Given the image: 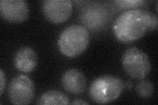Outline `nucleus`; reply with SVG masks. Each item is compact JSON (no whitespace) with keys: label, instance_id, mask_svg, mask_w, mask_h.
Segmentation results:
<instances>
[{"label":"nucleus","instance_id":"nucleus-1","mask_svg":"<svg viewBox=\"0 0 158 105\" xmlns=\"http://www.w3.org/2000/svg\"><path fill=\"white\" fill-rule=\"evenodd\" d=\"M148 30L147 10L131 9L123 12L113 26L115 36L123 43H131L142 38Z\"/></svg>","mask_w":158,"mask_h":105},{"label":"nucleus","instance_id":"nucleus-2","mask_svg":"<svg viewBox=\"0 0 158 105\" xmlns=\"http://www.w3.org/2000/svg\"><path fill=\"white\" fill-rule=\"evenodd\" d=\"M90 43V33L82 25L73 24L65 28L58 38L59 51L68 57H76L85 52Z\"/></svg>","mask_w":158,"mask_h":105},{"label":"nucleus","instance_id":"nucleus-3","mask_svg":"<svg viewBox=\"0 0 158 105\" xmlns=\"http://www.w3.org/2000/svg\"><path fill=\"white\" fill-rule=\"evenodd\" d=\"M123 87L120 78L106 75L94 80L89 88V96L98 104L110 103L121 95Z\"/></svg>","mask_w":158,"mask_h":105},{"label":"nucleus","instance_id":"nucleus-4","mask_svg":"<svg viewBox=\"0 0 158 105\" xmlns=\"http://www.w3.org/2000/svg\"><path fill=\"white\" fill-rule=\"evenodd\" d=\"M121 63L125 72L131 78L144 79L151 71L152 64L149 57L136 47L127 49L123 53Z\"/></svg>","mask_w":158,"mask_h":105},{"label":"nucleus","instance_id":"nucleus-5","mask_svg":"<svg viewBox=\"0 0 158 105\" xmlns=\"http://www.w3.org/2000/svg\"><path fill=\"white\" fill-rule=\"evenodd\" d=\"M35 87L32 79L26 75L15 77L8 87V97L13 104L24 105L31 103L34 97Z\"/></svg>","mask_w":158,"mask_h":105},{"label":"nucleus","instance_id":"nucleus-6","mask_svg":"<svg viewBox=\"0 0 158 105\" xmlns=\"http://www.w3.org/2000/svg\"><path fill=\"white\" fill-rule=\"evenodd\" d=\"M44 16L52 23L66 22L73 13V2L71 0H46L42 3Z\"/></svg>","mask_w":158,"mask_h":105},{"label":"nucleus","instance_id":"nucleus-7","mask_svg":"<svg viewBox=\"0 0 158 105\" xmlns=\"http://www.w3.org/2000/svg\"><path fill=\"white\" fill-rule=\"evenodd\" d=\"M0 13L5 21L12 23H21L27 20L29 8L24 0H1Z\"/></svg>","mask_w":158,"mask_h":105},{"label":"nucleus","instance_id":"nucleus-8","mask_svg":"<svg viewBox=\"0 0 158 105\" xmlns=\"http://www.w3.org/2000/svg\"><path fill=\"white\" fill-rule=\"evenodd\" d=\"M61 86L65 91L71 94L78 95L86 90V78L82 72L78 69L71 68L62 74Z\"/></svg>","mask_w":158,"mask_h":105},{"label":"nucleus","instance_id":"nucleus-9","mask_svg":"<svg viewBox=\"0 0 158 105\" xmlns=\"http://www.w3.org/2000/svg\"><path fill=\"white\" fill-rule=\"evenodd\" d=\"M38 58L36 52L31 47H23L16 52L13 59L14 67L23 73L32 72L38 65Z\"/></svg>","mask_w":158,"mask_h":105},{"label":"nucleus","instance_id":"nucleus-10","mask_svg":"<svg viewBox=\"0 0 158 105\" xmlns=\"http://www.w3.org/2000/svg\"><path fill=\"white\" fill-rule=\"evenodd\" d=\"M107 21L106 10L100 7H92L83 13L82 22L85 27L98 30L102 27Z\"/></svg>","mask_w":158,"mask_h":105},{"label":"nucleus","instance_id":"nucleus-11","mask_svg":"<svg viewBox=\"0 0 158 105\" xmlns=\"http://www.w3.org/2000/svg\"><path fill=\"white\" fill-rule=\"evenodd\" d=\"M38 104L42 105L69 104V99L61 91L49 90L42 95L38 100Z\"/></svg>","mask_w":158,"mask_h":105},{"label":"nucleus","instance_id":"nucleus-12","mask_svg":"<svg viewBox=\"0 0 158 105\" xmlns=\"http://www.w3.org/2000/svg\"><path fill=\"white\" fill-rule=\"evenodd\" d=\"M154 85L148 80H142L136 85V92L139 97L142 98H148L151 97L154 93Z\"/></svg>","mask_w":158,"mask_h":105},{"label":"nucleus","instance_id":"nucleus-13","mask_svg":"<svg viewBox=\"0 0 158 105\" xmlns=\"http://www.w3.org/2000/svg\"><path fill=\"white\" fill-rule=\"evenodd\" d=\"M115 3L122 9H136L143 6L146 2L144 0H119Z\"/></svg>","mask_w":158,"mask_h":105},{"label":"nucleus","instance_id":"nucleus-14","mask_svg":"<svg viewBox=\"0 0 158 105\" xmlns=\"http://www.w3.org/2000/svg\"><path fill=\"white\" fill-rule=\"evenodd\" d=\"M148 30H156L158 26V18L154 13L147 11Z\"/></svg>","mask_w":158,"mask_h":105},{"label":"nucleus","instance_id":"nucleus-15","mask_svg":"<svg viewBox=\"0 0 158 105\" xmlns=\"http://www.w3.org/2000/svg\"><path fill=\"white\" fill-rule=\"evenodd\" d=\"M6 74L2 69L0 70V95H2L6 87Z\"/></svg>","mask_w":158,"mask_h":105},{"label":"nucleus","instance_id":"nucleus-16","mask_svg":"<svg viewBox=\"0 0 158 105\" xmlns=\"http://www.w3.org/2000/svg\"><path fill=\"white\" fill-rule=\"evenodd\" d=\"M72 104H86L88 105V103L86 101H84L83 100H76V101H73Z\"/></svg>","mask_w":158,"mask_h":105}]
</instances>
